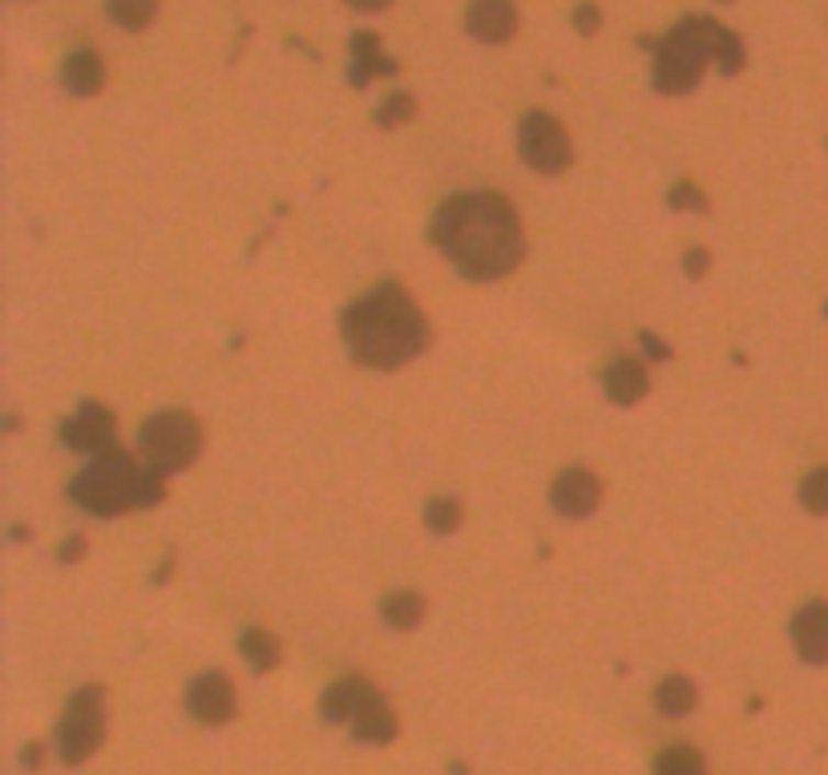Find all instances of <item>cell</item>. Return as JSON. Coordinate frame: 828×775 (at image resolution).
Segmentation results:
<instances>
[{
	"mask_svg": "<svg viewBox=\"0 0 828 775\" xmlns=\"http://www.w3.org/2000/svg\"><path fill=\"white\" fill-rule=\"evenodd\" d=\"M187 707L202 723H231L235 711H239V695H235V683L223 671H206L187 687Z\"/></svg>",
	"mask_w": 828,
	"mask_h": 775,
	"instance_id": "9c48e42d",
	"label": "cell"
},
{
	"mask_svg": "<svg viewBox=\"0 0 828 775\" xmlns=\"http://www.w3.org/2000/svg\"><path fill=\"white\" fill-rule=\"evenodd\" d=\"M138 445L154 469L178 473V469H190V464L199 461L202 425L190 413H182V408H166V413H154L150 420L142 425Z\"/></svg>",
	"mask_w": 828,
	"mask_h": 775,
	"instance_id": "5b68a950",
	"label": "cell"
},
{
	"mask_svg": "<svg viewBox=\"0 0 828 775\" xmlns=\"http://www.w3.org/2000/svg\"><path fill=\"white\" fill-rule=\"evenodd\" d=\"M428 235L440 255L473 283L505 279L526 259L522 218L493 190H469V194H452L449 202H440Z\"/></svg>",
	"mask_w": 828,
	"mask_h": 775,
	"instance_id": "6da1fadb",
	"label": "cell"
},
{
	"mask_svg": "<svg viewBox=\"0 0 828 775\" xmlns=\"http://www.w3.org/2000/svg\"><path fill=\"white\" fill-rule=\"evenodd\" d=\"M654 775H707V763H703V755L695 748L675 743V748H667L654 760Z\"/></svg>",
	"mask_w": 828,
	"mask_h": 775,
	"instance_id": "44dd1931",
	"label": "cell"
},
{
	"mask_svg": "<svg viewBox=\"0 0 828 775\" xmlns=\"http://www.w3.org/2000/svg\"><path fill=\"white\" fill-rule=\"evenodd\" d=\"M61 86L74 98H93L105 86V61L93 49H74L61 65Z\"/></svg>",
	"mask_w": 828,
	"mask_h": 775,
	"instance_id": "9a60e30c",
	"label": "cell"
},
{
	"mask_svg": "<svg viewBox=\"0 0 828 775\" xmlns=\"http://www.w3.org/2000/svg\"><path fill=\"white\" fill-rule=\"evenodd\" d=\"M105 739V690L81 687L74 690V699L65 707L61 727H57V751L69 767L86 763Z\"/></svg>",
	"mask_w": 828,
	"mask_h": 775,
	"instance_id": "8992f818",
	"label": "cell"
},
{
	"mask_svg": "<svg viewBox=\"0 0 828 775\" xmlns=\"http://www.w3.org/2000/svg\"><path fill=\"white\" fill-rule=\"evenodd\" d=\"M461 501H452V497H433L425 505V526L433 529V533H457L461 529Z\"/></svg>",
	"mask_w": 828,
	"mask_h": 775,
	"instance_id": "603a6c76",
	"label": "cell"
},
{
	"mask_svg": "<svg viewBox=\"0 0 828 775\" xmlns=\"http://www.w3.org/2000/svg\"><path fill=\"white\" fill-rule=\"evenodd\" d=\"M550 505L570 521H582L590 513L603 505V481L590 473V469H566L553 476L550 485Z\"/></svg>",
	"mask_w": 828,
	"mask_h": 775,
	"instance_id": "30bf717a",
	"label": "cell"
},
{
	"mask_svg": "<svg viewBox=\"0 0 828 775\" xmlns=\"http://www.w3.org/2000/svg\"><path fill=\"white\" fill-rule=\"evenodd\" d=\"M339 332H344L351 360L377 368V372H396L428 348L425 312L396 283H384V288H372L368 295H360L344 312Z\"/></svg>",
	"mask_w": 828,
	"mask_h": 775,
	"instance_id": "7a4b0ae2",
	"label": "cell"
},
{
	"mask_svg": "<svg viewBox=\"0 0 828 775\" xmlns=\"http://www.w3.org/2000/svg\"><path fill=\"white\" fill-rule=\"evenodd\" d=\"M801 505L816 517H828V469H816L801 481Z\"/></svg>",
	"mask_w": 828,
	"mask_h": 775,
	"instance_id": "cb8c5ba5",
	"label": "cell"
},
{
	"mask_svg": "<svg viewBox=\"0 0 828 775\" xmlns=\"http://www.w3.org/2000/svg\"><path fill=\"white\" fill-rule=\"evenodd\" d=\"M425 598L421 594H413V589H396V594H389V598L380 602V614H384V622L396 626V630H416V626L425 622Z\"/></svg>",
	"mask_w": 828,
	"mask_h": 775,
	"instance_id": "d6986e66",
	"label": "cell"
},
{
	"mask_svg": "<svg viewBox=\"0 0 828 775\" xmlns=\"http://www.w3.org/2000/svg\"><path fill=\"white\" fill-rule=\"evenodd\" d=\"M138 488H142V464L134 461L130 452L113 449L105 452V457H93V461L74 476L69 497L86 513L118 517V513H126V509H138Z\"/></svg>",
	"mask_w": 828,
	"mask_h": 775,
	"instance_id": "277c9868",
	"label": "cell"
},
{
	"mask_svg": "<svg viewBox=\"0 0 828 775\" xmlns=\"http://www.w3.org/2000/svg\"><path fill=\"white\" fill-rule=\"evenodd\" d=\"M465 29L481 45H505L517 33L514 0H473L469 13H465Z\"/></svg>",
	"mask_w": 828,
	"mask_h": 775,
	"instance_id": "8fae6325",
	"label": "cell"
},
{
	"mask_svg": "<svg viewBox=\"0 0 828 775\" xmlns=\"http://www.w3.org/2000/svg\"><path fill=\"white\" fill-rule=\"evenodd\" d=\"M792 642L804 663H828V602H808L792 618Z\"/></svg>",
	"mask_w": 828,
	"mask_h": 775,
	"instance_id": "7c38bea8",
	"label": "cell"
},
{
	"mask_svg": "<svg viewBox=\"0 0 828 775\" xmlns=\"http://www.w3.org/2000/svg\"><path fill=\"white\" fill-rule=\"evenodd\" d=\"M61 440L74 452H86V457H105V452L118 449V420L105 404H81L69 420L61 425Z\"/></svg>",
	"mask_w": 828,
	"mask_h": 775,
	"instance_id": "ba28073f",
	"label": "cell"
},
{
	"mask_svg": "<svg viewBox=\"0 0 828 775\" xmlns=\"http://www.w3.org/2000/svg\"><path fill=\"white\" fill-rule=\"evenodd\" d=\"M348 727L360 743H392V739H396V715H392V707L384 703V695H380L377 703H368Z\"/></svg>",
	"mask_w": 828,
	"mask_h": 775,
	"instance_id": "e0dca14e",
	"label": "cell"
},
{
	"mask_svg": "<svg viewBox=\"0 0 828 775\" xmlns=\"http://www.w3.org/2000/svg\"><path fill=\"white\" fill-rule=\"evenodd\" d=\"M671 206H675V211H707V199L700 194V187L679 182V187L671 190Z\"/></svg>",
	"mask_w": 828,
	"mask_h": 775,
	"instance_id": "484cf974",
	"label": "cell"
},
{
	"mask_svg": "<svg viewBox=\"0 0 828 775\" xmlns=\"http://www.w3.org/2000/svg\"><path fill=\"white\" fill-rule=\"evenodd\" d=\"M380 41H377V33H356L351 37V86L356 89H365L372 77H389V74H396V61H389V57H380V49H377Z\"/></svg>",
	"mask_w": 828,
	"mask_h": 775,
	"instance_id": "2e32d148",
	"label": "cell"
},
{
	"mask_svg": "<svg viewBox=\"0 0 828 775\" xmlns=\"http://www.w3.org/2000/svg\"><path fill=\"white\" fill-rule=\"evenodd\" d=\"M356 13H380V9H389V4H396V0H348Z\"/></svg>",
	"mask_w": 828,
	"mask_h": 775,
	"instance_id": "f546056e",
	"label": "cell"
},
{
	"mask_svg": "<svg viewBox=\"0 0 828 775\" xmlns=\"http://www.w3.org/2000/svg\"><path fill=\"white\" fill-rule=\"evenodd\" d=\"M707 263H712V259H707V250H691V255H687V276L700 279L703 271H707Z\"/></svg>",
	"mask_w": 828,
	"mask_h": 775,
	"instance_id": "f1b7e54d",
	"label": "cell"
},
{
	"mask_svg": "<svg viewBox=\"0 0 828 775\" xmlns=\"http://www.w3.org/2000/svg\"><path fill=\"white\" fill-rule=\"evenodd\" d=\"M158 16V0H110V21L113 25L138 33Z\"/></svg>",
	"mask_w": 828,
	"mask_h": 775,
	"instance_id": "7402d4cb",
	"label": "cell"
},
{
	"mask_svg": "<svg viewBox=\"0 0 828 775\" xmlns=\"http://www.w3.org/2000/svg\"><path fill=\"white\" fill-rule=\"evenodd\" d=\"M239 651L259 675H267V671H276V666L283 663V647H279V638L271 634V630H247V634L239 638Z\"/></svg>",
	"mask_w": 828,
	"mask_h": 775,
	"instance_id": "ffe728a7",
	"label": "cell"
},
{
	"mask_svg": "<svg viewBox=\"0 0 828 775\" xmlns=\"http://www.w3.org/2000/svg\"><path fill=\"white\" fill-rule=\"evenodd\" d=\"M517 154L538 175H562L574 162V142L558 117H550L546 110H529L517 122Z\"/></svg>",
	"mask_w": 828,
	"mask_h": 775,
	"instance_id": "52a82bcc",
	"label": "cell"
},
{
	"mask_svg": "<svg viewBox=\"0 0 828 775\" xmlns=\"http://www.w3.org/2000/svg\"><path fill=\"white\" fill-rule=\"evenodd\" d=\"M642 351H651V360H671V348L651 332H642Z\"/></svg>",
	"mask_w": 828,
	"mask_h": 775,
	"instance_id": "83f0119b",
	"label": "cell"
},
{
	"mask_svg": "<svg viewBox=\"0 0 828 775\" xmlns=\"http://www.w3.org/2000/svg\"><path fill=\"white\" fill-rule=\"evenodd\" d=\"M380 690L368 683V678H339V683H332V687L324 690V699H320V711H324L327 723H351L356 715L365 711L368 703H377Z\"/></svg>",
	"mask_w": 828,
	"mask_h": 775,
	"instance_id": "4fadbf2b",
	"label": "cell"
},
{
	"mask_svg": "<svg viewBox=\"0 0 828 775\" xmlns=\"http://www.w3.org/2000/svg\"><path fill=\"white\" fill-rule=\"evenodd\" d=\"M603 388H606V401L630 408V404H639L642 396H647L651 380H647V368H642L635 356H618V360L606 368Z\"/></svg>",
	"mask_w": 828,
	"mask_h": 775,
	"instance_id": "5bb4252c",
	"label": "cell"
},
{
	"mask_svg": "<svg viewBox=\"0 0 828 775\" xmlns=\"http://www.w3.org/2000/svg\"><path fill=\"white\" fill-rule=\"evenodd\" d=\"M654 49V89L659 93H691L703 81L707 61L719 65V74L736 77L743 69V41L719 21L687 16L679 21L663 41H651Z\"/></svg>",
	"mask_w": 828,
	"mask_h": 775,
	"instance_id": "3957f363",
	"label": "cell"
},
{
	"mask_svg": "<svg viewBox=\"0 0 828 775\" xmlns=\"http://www.w3.org/2000/svg\"><path fill=\"white\" fill-rule=\"evenodd\" d=\"M716 4H731V0H716Z\"/></svg>",
	"mask_w": 828,
	"mask_h": 775,
	"instance_id": "1f68e13d",
	"label": "cell"
},
{
	"mask_svg": "<svg viewBox=\"0 0 828 775\" xmlns=\"http://www.w3.org/2000/svg\"><path fill=\"white\" fill-rule=\"evenodd\" d=\"M41 763V748H29L25 751V767H37Z\"/></svg>",
	"mask_w": 828,
	"mask_h": 775,
	"instance_id": "4dcf8cb0",
	"label": "cell"
},
{
	"mask_svg": "<svg viewBox=\"0 0 828 775\" xmlns=\"http://www.w3.org/2000/svg\"><path fill=\"white\" fill-rule=\"evenodd\" d=\"M598 25H603V13H598V4L582 0V4L574 9V29L582 33V37H594V33H598Z\"/></svg>",
	"mask_w": 828,
	"mask_h": 775,
	"instance_id": "4316f807",
	"label": "cell"
},
{
	"mask_svg": "<svg viewBox=\"0 0 828 775\" xmlns=\"http://www.w3.org/2000/svg\"><path fill=\"white\" fill-rule=\"evenodd\" d=\"M413 117H416V98H413V93H392V98L377 110L380 130H396V125L413 122Z\"/></svg>",
	"mask_w": 828,
	"mask_h": 775,
	"instance_id": "d4e9b609",
	"label": "cell"
},
{
	"mask_svg": "<svg viewBox=\"0 0 828 775\" xmlns=\"http://www.w3.org/2000/svg\"><path fill=\"white\" fill-rule=\"evenodd\" d=\"M695 703H700V690H695V683H691L687 675H667L663 683H659V690H654V707H659V715H667V719L691 715Z\"/></svg>",
	"mask_w": 828,
	"mask_h": 775,
	"instance_id": "ac0fdd59",
	"label": "cell"
}]
</instances>
